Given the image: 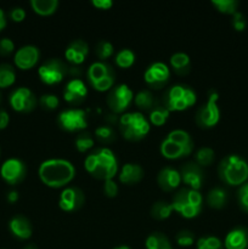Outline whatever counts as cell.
Wrapping results in <instances>:
<instances>
[{"instance_id":"4dcf8cb0","label":"cell","mask_w":248,"mask_h":249,"mask_svg":"<svg viewBox=\"0 0 248 249\" xmlns=\"http://www.w3.org/2000/svg\"><path fill=\"white\" fill-rule=\"evenodd\" d=\"M169 116L170 112L163 105H157L155 108L150 111L148 122H150V124H153L155 126H162L163 124L167 123Z\"/></svg>"},{"instance_id":"cb8c5ba5","label":"cell","mask_w":248,"mask_h":249,"mask_svg":"<svg viewBox=\"0 0 248 249\" xmlns=\"http://www.w3.org/2000/svg\"><path fill=\"white\" fill-rule=\"evenodd\" d=\"M9 229L12 235L18 238V240H28V238H31L32 232H33L31 221L23 215L14 216L10 220Z\"/></svg>"},{"instance_id":"ac0fdd59","label":"cell","mask_w":248,"mask_h":249,"mask_svg":"<svg viewBox=\"0 0 248 249\" xmlns=\"http://www.w3.org/2000/svg\"><path fill=\"white\" fill-rule=\"evenodd\" d=\"M180 175H181V182H184L189 189L199 191L203 186L204 173L202 167H199L197 163L191 162L182 165L180 169Z\"/></svg>"},{"instance_id":"484cf974","label":"cell","mask_w":248,"mask_h":249,"mask_svg":"<svg viewBox=\"0 0 248 249\" xmlns=\"http://www.w3.org/2000/svg\"><path fill=\"white\" fill-rule=\"evenodd\" d=\"M134 104H135V106L139 108V112H150L151 109H153L158 105L157 102H156V99L155 96H153L152 92H151L150 90L146 89L140 90V91L134 96Z\"/></svg>"},{"instance_id":"d590c367","label":"cell","mask_w":248,"mask_h":249,"mask_svg":"<svg viewBox=\"0 0 248 249\" xmlns=\"http://www.w3.org/2000/svg\"><path fill=\"white\" fill-rule=\"evenodd\" d=\"M95 138L102 143H112L116 140L117 135L114 129L111 125H100L95 129Z\"/></svg>"},{"instance_id":"2e32d148","label":"cell","mask_w":248,"mask_h":249,"mask_svg":"<svg viewBox=\"0 0 248 249\" xmlns=\"http://www.w3.org/2000/svg\"><path fill=\"white\" fill-rule=\"evenodd\" d=\"M0 175L9 185H17L26 178L27 167L18 158H9L2 163Z\"/></svg>"},{"instance_id":"5b68a950","label":"cell","mask_w":248,"mask_h":249,"mask_svg":"<svg viewBox=\"0 0 248 249\" xmlns=\"http://www.w3.org/2000/svg\"><path fill=\"white\" fill-rule=\"evenodd\" d=\"M119 131L128 141H140L150 133L151 124L142 112H126L118 119Z\"/></svg>"},{"instance_id":"3957f363","label":"cell","mask_w":248,"mask_h":249,"mask_svg":"<svg viewBox=\"0 0 248 249\" xmlns=\"http://www.w3.org/2000/svg\"><path fill=\"white\" fill-rule=\"evenodd\" d=\"M159 151L160 155L167 160H180L191 155L194 151V140L187 131L175 129L160 142Z\"/></svg>"},{"instance_id":"9a60e30c","label":"cell","mask_w":248,"mask_h":249,"mask_svg":"<svg viewBox=\"0 0 248 249\" xmlns=\"http://www.w3.org/2000/svg\"><path fill=\"white\" fill-rule=\"evenodd\" d=\"M85 203L84 192L77 186H67L62 190L58 198V207L63 212L72 213L79 211Z\"/></svg>"},{"instance_id":"e0dca14e","label":"cell","mask_w":248,"mask_h":249,"mask_svg":"<svg viewBox=\"0 0 248 249\" xmlns=\"http://www.w3.org/2000/svg\"><path fill=\"white\" fill-rule=\"evenodd\" d=\"M63 100L71 106H79L87 100L88 87L80 78H72L63 88Z\"/></svg>"},{"instance_id":"8fae6325","label":"cell","mask_w":248,"mask_h":249,"mask_svg":"<svg viewBox=\"0 0 248 249\" xmlns=\"http://www.w3.org/2000/svg\"><path fill=\"white\" fill-rule=\"evenodd\" d=\"M134 102L133 90L126 84H119L112 88L106 97V104L112 113L123 114Z\"/></svg>"},{"instance_id":"bcb514c9","label":"cell","mask_w":248,"mask_h":249,"mask_svg":"<svg viewBox=\"0 0 248 249\" xmlns=\"http://www.w3.org/2000/svg\"><path fill=\"white\" fill-rule=\"evenodd\" d=\"M10 17L15 22H22L26 18V10L23 7H14L10 11Z\"/></svg>"},{"instance_id":"f35d334b","label":"cell","mask_w":248,"mask_h":249,"mask_svg":"<svg viewBox=\"0 0 248 249\" xmlns=\"http://www.w3.org/2000/svg\"><path fill=\"white\" fill-rule=\"evenodd\" d=\"M197 249H224V243L216 236H204L197 240Z\"/></svg>"},{"instance_id":"603a6c76","label":"cell","mask_w":248,"mask_h":249,"mask_svg":"<svg viewBox=\"0 0 248 249\" xmlns=\"http://www.w3.org/2000/svg\"><path fill=\"white\" fill-rule=\"evenodd\" d=\"M143 178V169L138 163H125L119 170V181L125 185H135Z\"/></svg>"},{"instance_id":"816d5d0a","label":"cell","mask_w":248,"mask_h":249,"mask_svg":"<svg viewBox=\"0 0 248 249\" xmlns=\"http://www.w3.org/2000/svg\"><path fill=\"white\" fill-rule=\"evenodd\" d=\"M23 249H38V248H36V246H34V245H28V246H26Z\"/></svg>"},{"instance_id":"681fc988","label":"cell","mask_w":248,"mask_h":249,"mask_svg":"<svg viewBox=\"0 0 248 249\" xmlns=\"http://www.w3.org/2000/svg\"><path fill=\"white\" fill-rule=\"evenodd\" d=\"M7 201H9L10 203H15V202L18 201V192L10 191L9 194H7Z\"/></svg>"},{"instance_id":"74e56055","label":"cell","mask_w":248,"mask_h":249,"mask_svg":"<svg viewBox=\"0 0 248 249\" xmlns=\"http://www.w3.org/2000/svg\"><path fill=\"white\" fill-rule=\"evenodd\" d=\"M212 5L221 14L233 15L237 12V0H212Z\"/></svg>"},{"instance_id":"d6986e66","label":"cell","mask_w":248,"mask_h":249,"mask_svg":"<svg viewBox=\"0 0 248 249\" xmlns=\"http://www.w3.org/2000/svg\"><path fill=\"white\" fill-rule=\"evenodd\" d=\"M40 58V50L35 45H24L16 51L14 62L17 68L22 71L32 70Z\"/></svg>"},{"instance_id":"f5cc1de1","label":"cell","mask_w":248,"mask_h":249,"mask_svg":"<svg viewBox=\"0 0 248 249\" xmlns=\"http://www.w3.org/2000/svg\"><path fill=\"white\" fill-rule=\"evenodd\" d=\"M113 249H131L129 246H118V247L113 248Z\"/></svg>"},{"instance_id":"7c38bea8","label":"cell","mask_w":248,"mask_h":249,"mask_svg":"<svg viewBox=\"0 0 248 249\" xmlns=\"http://www.w3.org/2000/svg\"><path fill=\"white\" fill-rule=\"evenodd\" d=\"M38 74L44 84L56 85L67 77L68 66L58 58H50L39 67Z\"/></svg>"},{"instance_id":"44dd1931","label":"cell","mask_w":248,"mask_h":249,"mask_svg":"<svg viewBox=\"0 0 248 249\" xmlns=\"http://www.w3.org/2000/svg\"><path fill=\"white\" fill-rule=\"evenodd\" d=\"M89 45L82 39H75L65 50V57L71 65L80 66L88 57Z\"/></svg>"},{"instance_id":"f546056e","label":"cell","mask_w":248,"mask_h":249,"mask_svg":"<svg viewBox=\"0 0 248 249\" xmlns=\"http://www.w3.org/2000/svg\"><path fill=\"white\" fill-rule=\"evenodd\" d=\"M174 212L172 203H168L165 201H158L151 207V216L156 220H165L172 215Z\"/></svg>"},{"instance_id":"83f0119b","label":"cell","mask_w":248,"mask_h":249,"mask_svg":"<svg viewBox=\"0 0 248 249\" xmlns=\"http://www.w3.org/2000/svg\"><path fill=\"white\" fill-rule=\"evenodd\" d=\"M58 0H32L31 6L35 14L40 16H50L58 9Z\"/></svg>"},{"instance_id":"7a4b0ae2","label":"cell","mask_w":248,"mask_h":249,"mask_svg":"<svg viewBox=\"0 0 248 249\" xmlns=\"http://www.w3.org/2000/svg\"><path fill=\"white\" fill-rule=\"evenodd\" d=\"M84 168L97 180H111L118 173V160L108 147L95 148L84 160Z\"/></svg>"},{"instance_id":"4316f807","label":"cell","mask_w":248,"mask_h":249,"mask_svg":"<svg viewBox=\"0 0 248 249\" xmlns=\"http://www.w3.org/2000/svg\"><path fill=\"white\" fill-rule=\"evenodd\" d=\"M207 203L214 209H221L228 203V192L223 187H213L207 194Z\"/></svg>"},{"instance_id":"277c9868","label":"cell","mask_w":248,"mask_h":249,"mask_svg":"<svg viewBox=\"0 0 248 249\" xmlns=\"http://www.w3.org/2000/svg\"><path fill=\"white\" fill-rule=\"evenodd\" d=\"M218 174L224 184L242 186L248 180V163L241 156L229 155L219 163Z\"/></svg>"},{"instance_id":"ee69618b","label":"cell","mask_w":248,"mask_h":249,"mask_svg":"<svg viewBox=\"0 0 248 249\" xmlns=\"http://www.w3.org/2000/svg\"><path fill=\"white\" fill-rule=\"evenodd\" d=\"M238 202H240V206L242 207V209L248 213V182L243 184L242 186L238 190Z\"/></svg>"},{"instance_id":"1f68e13d","label":"cell","mask_w":248,"mask_h":249,"mask_svg":"<svg viewBox=\"0 0 248 249\" xmlns=\"http://www.w3.org/2000/svg\"><path fill=\"white\" fill-rule=\"evenodd\" d=\"M95 145V139L88 131H82L78 134L74 139V147L77 148L78 152L85 153L88 151L92 150Z\"/></svg>"},{"instance_id":"c3c4849f","label":"cell","mask_w":248,"mask_h":249,"mask_svg":"<svg viewBox=\"0 0 248 249\" xmlns=\"http://www.w3.org/2000/svg\"><path fill=\"white\" fill-rule=\"evenodd\" d=\"M10 123V116L5 109H0V130L6 128Z\"/></svg>"},{"instance_id":"f1b7e54d","label":"cell","mask_w":248,"mask_h":249,"mask_svg":"<svg viewBox=\"0 0 248 249\" xmlns=\"http://www.w3.org/2000/svg\"><path fill=\"white\" fill-rule=\"evenodd\" d=\"M146 249H173L172 243L162 232H152L145 241Z\"/></svg>"},{"instance_id":"8d00e7d4","label":"cell","mask_w":248,"mask_h":249,"mask_svg":"<svg viewBox=\"0 0 248 249\" xmlns=\"http://www.w3.org/2000/svg\"><path fill=\"white\" fill-rule=\"evenodd\" d=\"M95 53H96L99 61H104L111 58L114 55V46L111 41L108 40H101L97 43L96 48H95Z\"/></svg>"},{"instance_id":"7dc6e473","label":"cell","mask_w":248,"mask_h":249,"mask_svg":"<svg viewBox=\"0 0 248 249\" xmlns=\"http://www.w3.org/2000/svg\"><path fill=\"white\" fill-rule=\"evenodd\" d=\"M91 5L99 10H109L113 6L112 0H91Z\"/></svg>"},{"instance_id":"5bb4252c","label":"cell","mask_w":248,"mask_h":249,"mask_svg":"<svg viewBox=\"0 0 248 249\" xmlns=\"http://www.w3.org/2000/svg\"><path fill=\"white\" fill-rule=\"evenodd\" d=\"M170 78V68L163 62H153L143 73L145 83L152 89H162L167 85Z\"/></svg>"},{"instance_id":"9c48e42d","label":"cell","mask_w":248,"mask_h":249,"mask_svg":"<svg viewBox=\"0 0 248 249\" xmlns=\"http://www.w3.org/2000/svg\"><path fill=\"white\" fill-rule=\"evenodd\" d=\"M219 95L216 91H211L207 101L197 109L196 123L203 129L215 126L220 121V108L218 105Z\"/></svg>"},{"instance_id":"7bdbcfd3","label":"cell","mask_w":248,"mask_h":249,"mask_svg":"<svg viewBox=\"0 0 248 249\" xmlns=\"http://www.w3.org/2000/svg\"><path fill=\"white\" fill-rule=\"evenodd\" d=\"M118 185H117V182L114 181L113 179L111 180H106L104 184V194L106 195L107 197H109V198H114V197L118 195Z\"/></svg>"},{"instance_id":"e575fe53","label":"cell","mask_w":248,"mask_h":249,"mask_svg":"<svg viewBox=\"0 0 248 249\" xmlns=\"http://www.w3.org/2000/svg\"><path fill=\"white\" fill-rule=\"evenodd\" d=\"M195 160H196L195 163H197L199 167H209L215 160V153H214L213 148L201 147L195 155Z\"/></svg>"},{"instance_id":"4fadbf2b","label":"cell","mask_w":248,"mask_h":249,"mask_svg":"<svg viewBox=\"0 0 248 249\" xmlns=\"http://www.w3.org/2000/svg\"><path fill=\"white\" fill-rule=\"evenodd\" d=\"M9 102L12 108L19 113H29L36 107L38 100L31 89L26 87H19L11 92Z\"/></svg>"},{"instance_id":"db71d44e","label":"cell","mask_w":248,"mask_h":249,"mask_svg":"<svg viewBox=\"0 0 248 249\" xmlns=\"http://www.w3.org/2000/svg\"><path fill=\"white\" fill-rule=\"evenodd\" d=\"M0 101H1V96H0Z\"/></svg>"},{"instance_id":"30bf717a","label":"cell","mask_w":248,"mask_h":249,"mask_svg":"<svg viewBox=\"0 0 248 249\" xmlns=\"http://www.w3.org/2000/svg\"><path fill=\"white\" fill-rule=\"evenodd\" d=\"M57 124L67 133L84 131L88 126V113L82 108H66L57 116Z\"/></svg>"},{"instance_id":"6da1fadb","label":"cell","mask_w":248,"mask_h":249,"mask_svg":"<svg viewBox=\"0 0 248 249\" xmlns=\"http://www.w3.org/2000/svg\"><path fill=\"white\" fill-rule=\"evenodd\" d=\"M38 175L45 186L51 189H61L74 180L75 168L67 160L50 158L40 163Z\"/></svg>"},{"instance_id":"ab89813d","label":"cell","mask_w":248,"mask_h":249,"mask_svg":"<svg viewBox=\"0 0 248 249\" xmlns=\"http://www.w3.org/2000/svg\"><path fill=\"white\" fill-rule=\"evenodd\" d=\"M38 104L45 111H55L60 105V100L53 94H44L39 97Z\"/></svg>"},{"instance_id":"60d3db41","label":"cell","mask_w":248,"mask_h":249,"mask_svg":"<svg viewBox=\"0 0 248 249\" xmlns=\"http://www.w3.org/2000/svg\"><path fill=\"white\" fill-rule=\"evenodd\" d=\"M175 241L180 247H190L195 243V235L190 230H181L175 236Z\"/></svg>"},{"instance_id":"836d02e7","label":"cell","mask_w":248,"mask_h":249,"mask_svg":"<svg viewBox=\"0 0 248 249\" xmlns=\"http://www.w3.org/2000/svg\"><path fill=\"white\" fill-rule=\"evenodd\" d=\"M135 53L130 49H122L114 56L116 65L121 68H130L135 63Z\"/></svg>"},{"instance_id":"b9f144b4","label":"cell","mask_w":248,"mask_h":249,"mask_svg":"<svg viewBox=\"0 0 248 249\" xmlns=\"http://www.w3.org/2000/svg\"><path fill=\"white\" fill-rule=\"evenodd\" d=\"M231 24H232L235 31L242 32L245 31L246 26H247V22H246L245 16H243L240 11H237L232 15V21H231Z\"/></svg>"},{"instance_id":"8992f818","label":"cell","mask_w":248,"mask_h":249,"mask_svg":"<svg viewBox=\"0 0 248 249\" xmlns=\"http://www.w3.org/2000/svg\"><path fill=\"white\" fill-rule=\"evenodd\" d=\"M174 212L185 219H194L201 214L203 209V197L201 192L182 187L174 195L172 201Z\"/></svg>"},{"instance_id":"d4e9b609","label":"cell","mask_w":248,"mask_h":249,"mask_svg":"<svg viewBox=\"0 0 248 249\" xmlns=\"http://www.w3.org/2000/svg\"><path fill=\"white\" fill-rule=\"evenodd\" d=\"M170 67L177 74L186 75L191 71V58L185 53H175L170 56Z\"/></svg>"},{"instance_id":"52a82bcc","label":"cell","mask_w":248,"mask_h":249,"mask_svg":"<svg viewBox=\"0 0 248 249\" xmlns=\"http://www.w3.org/2000/svg\"><path fill=\"white\" fill-rule=\"evenodd\" d=\"M197 101V95L192 88L185 84H175L165 91L163 106L169 112L186 111Z\"/></svg>"},{"instance_id":"f907efd6","label":"cell","mask_w":248,"mask_h":249,"mask_svg":"<svg viewBox=\"0 0 248 249\" xmlns=\"http://www.w3.org/2000/svg\"><path fill=\"white\" fill-rule=\"evenodd\" d=\"M6 27V16H5V12L0 9V32Z\"/></svg>"},{"instance_id":"f6af8a7d","label":"cell","mask_w":248,"mask_h":249,"mask_svg":"<svg viewBox=\"0 0 248 249\" xmlns=\"http://www.w3.org/2000/svg\"><path fill=\"white\" fill-rule=\"evenodd\" d=\"M15 44L10 38L0 39V55L7 56L14 53Z\"/></svg>"},{"instance_id":"ffe728a7","label":"cell","mask_w":248,"mask_h":249,"mask_svg":"<svg viewBox=\"0 0 248 249\" xmlns=\"http://www.w3.org/2000/svg\"><path fill=\"white\" fill-rule=\"evenodd\" d=\"M157 182L160 190L164 192H172L179 189L181 184V175L179 170L173 167H164L158 172Z\"/></svg>"},{"instance_id":"ba28073f","label":"cell","mask_w":248,"mask_h":249,"mask_svg":"<svg viewBox=\"0 0 248 249\" xmlns=\"http://www.w3.org/2000/svg\"><path fill=\"white\" fill-rule=\"evenodd\" d=\"M87 79L96 91H109L116 83V72L109 63L95 61L87 70Z\"/></svg>"},{"instance_id":"d6a6232c","label":"cell","mask_w":248,"mask_h":249,"mask_svg":"<svg viewBox=\"0 0 248 249\" xmlns=\"http://www.w3.org/2000/svg\"><path fill=\"white\" fill-rule=\"evenodd\" d=\"M16 82V71L9 63H2L0 65V88L11 87Z\"/></svg>"},{"instance_id":"7402d4cb","label":"cell","mask_w":248,"mask_h":249,"mask_svg":"<svg viewBox=\"0 0 248 249\" xmlns=\"http://www.w3.org/2000/svg\"><path fill=\"white\" fill-rule=\"evenodd\" d=\"M224 247L226 249H247L248 230L245 228H235L229 231L224 240Z\"/></svg>"}]
</instances>
